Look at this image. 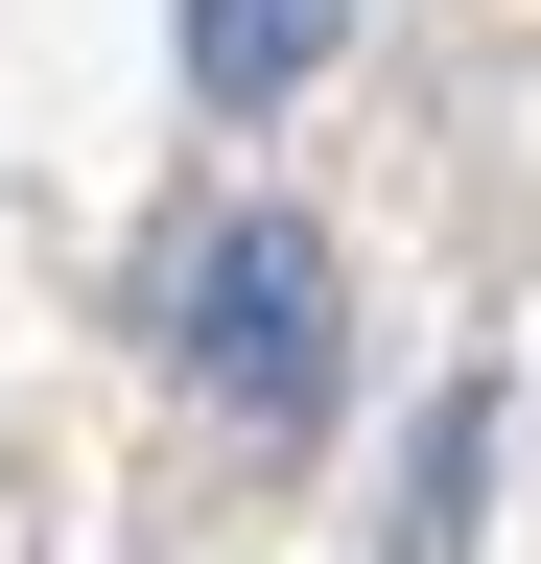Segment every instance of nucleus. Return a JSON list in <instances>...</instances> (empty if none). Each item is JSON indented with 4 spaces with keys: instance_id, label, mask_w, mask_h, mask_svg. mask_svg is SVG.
<instances>
[{
    "instance_id": "2",
    "label": "nucleus",
    "mask_w": 541,
    "mask_h": 564,
    "mask_svg": "<svg viewBox=\"0 0 541 564\" xmlns=\"http://www.w3.org/2000/svg\"><path fill=\"white\" fill-rule=\"evenodd\" d=\"M329 24H354V0H188V95H213V118H283L306 95V70H329Z\"/></svg>"
},
{
    "instance_id": "1",
    "label": "nucleus",
    "mask_w": 541,
    "mask_h": 564,
    "mask_svg": "<svg viewBox=\"0 0 541 564\" xmlns=\"http://www.w3.org/2000/svg\"><path fill=\"white\" fill-rule=\"evenodd\" d=\"M165 352H188V400L259 423V447H306L329 377H354V282H329V212H213L165 282Z\"/></svg>"
},
{
    "instance_id": "3",
    "label": "nucleus",
    "mask_w": 541,
    "mask_h": 564,
    "mask_svg": "<svg viewBox=\"0 0 541 564\" xmlns=\"http://www.w3.org/2000/svg\"><path fill=\"white\" fill-rule=\"evenodd\" d=\"M470 470H495V400H424V470H400V564H470Z\"/></svg>"
}]
</instances>
